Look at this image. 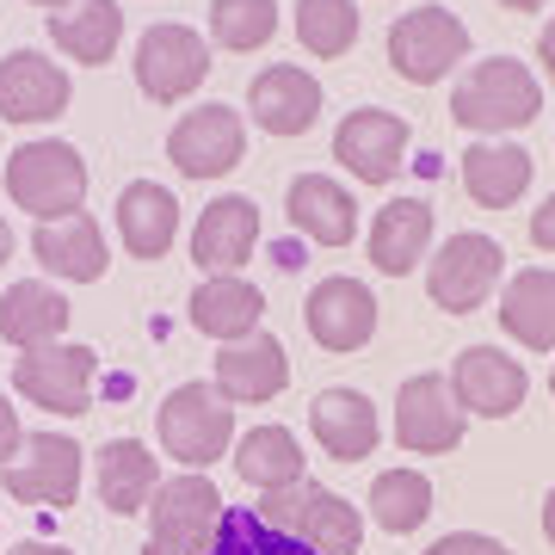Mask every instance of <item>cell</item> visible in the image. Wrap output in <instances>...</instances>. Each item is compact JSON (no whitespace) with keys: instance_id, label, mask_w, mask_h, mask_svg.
I'll return each instance as SVG.
<instances>
[{"instance_id":"cell-1","label":"cell","mask_w":555,"mask_h":555,"mask_svg":"<svg viewBox=\"0 0 555 555\" xmlns=\"http://www.w3.org/2000/svg\"><path fill=\"white\" fill-rule=\"evenodd\" d=\"M543 112V87L525 62L513 56H488L476 68H463V80L451 87V118L476 137H506Z\"/></svg>"},{"instance_id":"cell-2","label":"cell","mask_w":555,"mask_h":555,"mask_svg":"<svg viewBox=\"0 0 555 555\" xmlns=\"http://www.w3.org/2000/svg\"><path fill=\"white\" fill-rule=\"evenodd\" d=\"M259 525H272V531H284L291 543L315 555H358V543H364V513L309 476L259 494Z\"/></svg>"},{"instance_id":"cell-3","label":"cell","mask_w":555,"mask_h":555,"mask_svg":"<svg viewBox=\"0 0 555 555\" xmlns=\"http://www.w3.org/2000/svg\"><path fill=\"white\" fill-rule=\"evenodd\" d=\"M7 198L38 222L75 217L80 204H87V160H80V149L75 142H56V137L20 142L7 155Z\"/></svg>"},{"instance_id":"cell-4","label":"cell","mask_w":555,"mask_h":555,"mask_svg":"<svg viewBox=\"0 0 555 555\" xmlns=\"http://www.w3.org/2000/svg\"><path fill=\"white\" fill-rule=\"evenodd\" d=\"M222 537V494L204 469L160 481L149 494V543L142 555H210Z\"/></svg>"},{"instance_id":"cell-5","label":"cell","mask_w":555,"mask_h":555,"mask_svg":"<svg viewBox=\"0 0 555 555\" xmlns=\"http://www.w3.org/2000/svg\"><path fill=\"white\" fill-rule=\"evenodd\" d=\"M155 433L160 451L173 456L179 469H210L217 456L235 451V414L217 396V383H179L173 396L160 401Z\"/></svg>"},{"instance_id":"cell-6","label":"cell","mask_w":555,"mask_h":555,"mask_svg":"<svg viewBox=\"0 0 555 555\" xmlns=\"http://www.w3.org/2000/svg\"><path fill=\"white\" fill-rule=\"evenodd\" d=\"M500 272H506V254H500L494 235H476V229H463V235H444V247L426 254V291L444 315H476L481 302L494 297Z\"/></svg>"},{"instance_id":"cell-7","label":"cell","mask_w":555,"mask_h":555,"mask_svg":"<svg viewBox=\"0 0 555 555\" xmlns=\"http://www.w3.org/2000/svg\"><path fill=\"white\" fill-rule=\"evenodd\" d=\"M463 56H469V25L451 7H414L389 25V62L414 87H438Z\"/></svg>"},{"instance_id":"cell-8","label":"cell","mask_w":555,"mask_h":555,"mask_svg":"<svg viewBox=\"0 0 555 555\" xmlns=\"http://www.w3.org/2000/svg\"><path fill=\"white\" fill-rule=\"evenodd\" d=\"M210 38H198L192 25H149L137 38V87L155 105H179L192 100L204 80H210Z\"/></svg>"},{"instance_id":"cell-9","label":"cell","mask_w":555,"mask_h":555,"mask_svg":"<svg viewBox=\"0 0 555 555\" xmlns=\"http://www.w3.org/2000/svg\"><path fill=\"white\" fill-rule=\"evenodd\" d=\"M93 364L100 358L87 346L50 339V346H31V352L13 358V389L31 408H50V414H87L93 408Z\"/></svg>"},{"instance_id":"cell-10","label":"cell","mask_w":555,"mask_h":555,"mask_svg":"<svg viewBox=\"0 0 555 555\" xmlns=\"http://www.w3.org/2000/svg\"><path fill=\"white\" fill-rule=\"evenodd\" d=\"M0 488L25 506H75L80 494V444L68 433H31L20 456L0 469Z\"/></svg>"},{"instance_id":"cell-11","label":"cell","mask_w":555,"mask_h":555,"mask_svg":"<svg viewBox=\"0 0 555 555\" xmlns=\"http://www.w3.org/2000/svg\"><path fill=\"white\" fill-rule=\"evenodd\" d=\"M241 155H247V124H241L235 105H198L167 130V160H173L185 179H222L235 173Z\"/></svg>"},{"instance_id":"cell-12","label":"cell","mask_w":555,"mask_h":555,"mask_svg":"<svg viewBox=\"0 0 555 555\" xmlns=\"http://www.w3.org/2000/svg\"><path fill=\"white\" fill-rule=\"evenodd\" d=\"M408 142H414V124L401 112L364 105V112H346V124L334 130V160H346V173L364 185H389L408 160Z\"/></svg>"},{"instance_id":"cell-13","label":"cell","mask_w":555,"mask_h":555,"mask_svg":"<svg viewBox=\"0 0 555 555\" xmlns=\"http://www.w3.org/2000/svg\"><path fill=\"white\" fill-rule=\"evenodd\" d=\"M463 408H456L451 383L438 377V371H420V377L401 383L396 396V444L414 456H444L463 444Z\"/></svg>"},{"instance_id":"cell-14","label":"cell","mask_w":555,"mask_h":555,"mask_svg":"<svg viewBox=\"0 0 555 555\" xmlns=\"http://www.w3.org/2000/svg\"><path fill=\"white\" fill-rule=\"evenodd\" d=\"M451 396L463 414H481V420H506L525 408V396H531V377H525V364L518 358H506L500 346H463L451 364Z\"/></svg>"},{"instance_id":"cell-15","label":"cell","mask_w":555,"mask_h":555,"mask_svg":"<svg viewBox=\"0 0 555 555\" xmlns=\"http://www.w3.org/2000/svg\"><path fill=\"white\" fill-rule=\"evenodd\" d=\"M302 321H309V339L321 352H358L377 334V297L358 278H321L302 302Z\"/></svg>"},{"instance_id":"cell-16","label":"cell","mask_w":555,"mask_h":555,"mask_svg":"<svg viewBox=\"0 0 555 555\" xmlns=\"http://www.w3.org/2000/svg\"><path fill=\"white\" fill-rule=\"evenodd\" d=\"M68 100H75V80L43 50H13L0 62V118L7 124H50L68 112Z\"/></svg>"},{"instance_id":"cell-17","label":"cell","mask_w":555,"mask_h":555,"mask_svg":"<svg viewBox=\"0 0 555 555\" xmlns=\"http://www.w3.org/2000/svg\"><path fill=\"white\" fill-rule=\"evenodd\" d=\"M247 118L266 130V137H302L309 124L321 118V80L297 62H272L259 68L254 87H247Z\"/></svg>"},{"instance_id":"cell-18","label":"cell","mask_w":555,"mask_h":555,"mask_svg":"<svg viewBox=\"0 0 555 555\" xmlns=\"http://www.w3.org/2000/svg\"><path fill=\"white\" fill-rule=\"evenodd\" d=\"M217 396L229 408H259V401L284 396V383H291V358L278 346L272 334H247L235 346H222L217 352Z\"/></svg>"},{"instance_id":"cell-19","label":"cell","mask_w":555,"mask_h":555,"mask_svg":"<svg viewBox=\"0 0 555 555\" xmlns=\"http://www.w3.org/2000/svg\"><path fill=\"white\" fill-rule=\"evenodd\" d=\"M284 217L302 241L315 247H352L358 235V198L339 185L334 173H297L284 192Z\"/></svg>"},{"instance_id":"cell-20","label":"cell","mask_w":555,"mask_h":555,"mask_svg":"<svg viewBox=\"0 0 555 555\" xmlns=\"http://www.w3.org/2000/svg\"><path fill=\"white\" fill-rule=\"evenodd\" d=\"M31 254H38V266L50 278H62V284H100L105 266H112L105 229L87 217V210H75V217H62V222H38Z\"/></svg>"},{"instance_id":"cell-21","label":"cell","mask_w":555,"mask_h":555,"mask_svg":"<svg viewBox=\"0 0 555 555\" xmlns=\"http://www.w3.org/2000/svg\"><path fill=\"white\" fill-rule=\"evenodd\" d=\"M192 327L204 339H217V346H235V339L259 334V321H266V297H259V284H247L241 272H217L204 278L198 291H192Z\"/></svg>"},{"instance_id":"cell-22","label":"cell","mask_w":555,"mask_h":555,"mask_svg":"<svg viewBox=\"0 0 555 555\" xmlns=\"http://www.w3.org/2000/svg\"><path fill=\"white\" fill-rule=\"evenodd\" d=\"M259 241V204L241 198V192H229V198L204 204L198 229H192V259H198L204 272H241L247 266V254H254Z\"/></svg>"},{"instance_id":"cell-23","label":"cell","mask_w":555,"mask_h":555,"mask_svg":"<svg viewBox=\"0 0 555 555\" xmlns=\"http://www.w3.org/2000/svg\"><path fill=\"white\" fill-rule=\"evenodd\" d=\"M309 433L334 463H358V456L377 451L383 420L371 408V396H358V389H321L315 408H309Z\"/></svg>"},{"instance_id":"cell-24","label":"cell","mask_w":555,"mask_h":555,"mask_svg":"<svg viewBox=\"0 0 555 555\" xmlns=\"http://www.w3.org/2000/svg\"><path fill=\"white\" fill-rule=\"evenodd\" d=\"M118 235L124 247H130V259H167V247H173L179 235V204L167 185H155V179H130L118 192Z\"/></svg>"},{"instance_id":"cell-25","label":"cell","mask_w":555,"mask_h":555,"mask_svg":"<svg viewBox=\"0 0 555 555\" xmlns=\"http://www.w3.org/2000/svg\"><path fill=\"white\" fill-rule=\"evenodd\" d=\"M62 327H68V297H62L56 284H43V278L7 284V297H0V339L13 352L50 346V339H62Z\"/></svg>"},{"instance_id":"cell-26","label":"cell","mask_w":555,"mask_h":555,"mask_svg":"<svg viewBox=\"0 0 555 555\" xmlns=\"http://www.w3.org/2000/svg\"><path fill=\"white\" fill-rule=\"evenodd\" d=\"M433 254V204L426 198H389L371 222V266L389 278L414 272Z\"/></svg>"},{"instance_id":"cell-27","label":"cell","mask_w":555,"mask_h":555,"mask_svg":"<svg viewBox=\"0 0 555 555\" xmlns=\"http://www.w3.org/2000/svg\"><path fill=\"white\" fill-rule=\"evenodd\" d=\"M155 488H160V456L142 438L100 444V506H112L118 518H137V513H149Z\"/></svg>"},{"instance_id":"cell-28","label":"cell","mask_w":555,"mask_h":555,"mask_svg":"<svg viewBox=\"0 0 555 555\" xmlns=\"http://www.w3.org/2000/svg\"><path fill=\"white\" fill-rule=\"evenodd\" d=\"M463 192L481 204V210H506L531 192V155L518 142L481 137L469 155H463Z\"/></svg>"},{"instance_id":"cell-29","label":"cell","mask_w":555,"mask_h":555,"mask_svg":"<svg viewBox=\"0 0 555 555\" xmlns=\"http://www.w3.org/2000/svg\"><path fill=\"white\" fill-rule=\"evenodd\" d=\"M43 20H50V43H56L68 62L100 68V62L118 56V38H124L118 0H75V7H62V13H43Z\"/></svg>"},{"instance_id":"cell-30","label":"cell","mask_w":555,"mask_h":555,"mask_svg":"<svg viewBox=\"0 0 555 555\" xmlns=\"http://www.w3.org/2000/svg\"><path fill=\"white\" fill-rule=\"evenodd\" d=\"M500 327L531 346V352H555V272L550 266H531V272H513L506 291H500Z\"/></svg>"},{"instance_id":"cell-31","label":"cell","mask_w":555,"mask_h":555,"mask_svg":"<svg viewBox=\"0 0 555 555\" xmlns=\"http://www.w3.org/2000/svg\"><path fill=\"white\" fill-rule=\"evenodd\" d=\"M235 469L247 488H259V494H272V488H291V481L309 476V456H302L297 433L291 426H247V433L235 438Z\"/></svg>"},{"instance_id":"cell-32","label":"cell","mask_w":555,"mask_h":555,"mask_svg":"<svg viewBox=\"0 0 555 555\" xmlns=\"http://www.w3.org/2000/svg\"><path fill=\"white\" fill-rule=\"evenodd\" d=\"M371 518H377L389 537H408L433 518V481L420 469H383L371 481Z\"/></svg>"},{"instance_id":"cell-33","label":"cell","mask_w":555,"mask_h":555,"mask_svg":"<svg viewBox=\"0 0 555 555\" xmlns=\"http://www.w3.org/2000/svg\"><path fill=\"white\" fill-rule=\"evenodd\" d=\"M278 31V0H210V43L222 50H266Z\"/></svg>"},{"instance_id":"cell-34","label":"cell","mask_w":555,"mask_h":555,"mask_svg":"<svg viewBox=\"0 0 555 555\" xmlns=\"http://www.w3.org/2000/svg\"><path fill=\"white\" fill-rule=\"evenodd\" d=\"M297 43L309 56H346L358 43L352 0H297Z\"/></svg>"},{"instance_id":"cell-35","label":"cell","mask_w":555,"mask_h":555,"mask_svg":"<svg viewBox=\"0 0 555 555\" xmlns=\"http://www.w3.org/2000/svg\"><path fill=\"white\" fill-rule=\"evenodd\" d=\"M420 555H513V550L481 531H451V537H438V543H426Z\"/></svg>"},{"instance_id":"cell-36","label":"cell","mask_w":555,"mask_h":555,"mask_svg":"<svg viewBox=\"0 0 555 555\" xmlns=\"http://www.w3.org/2000/svg\"><path fill=\"white\" fill-rule=\"evenodd\" d=\"M20 444H25V426H20V408L13 401H0V469L20 456Z\"/></svg>"},{"instance_id":"cell-37","label":"cell","mask_w":555,"mask_h":555,"mask_svg":"<svg viewBox=\"0 0 555 555\" xmlns=\"http://www.w3.org/2000/svg\"><path fill=\"white\" fill-rule=\"evenodd\" d=\"M531 241L543 247V254H555V192L543 198V210L531 217Z\"/></svg>"},{"instance_id":"cell-38","label":"cell","mask_w":555,"mask_h":555,"mask_svg":"<svg viewBox=\"0 0 555 555\" xmlns=\"http://www.w3.org/2000/svg\"><path fill=\"white\" fill-rule=\"evenodd\" d=\"M537 56H543V75L555 80V20L543 25V43H537Z\"/></svg>"},{"instance_id":"cell-39","label":"cell","mask_w":555,"mask_h":555,"mask_svg":"<svg viewBox=\"0 0 555 555\" xmlns=\"http://www.w3.org/2000/svg\"><path fill=\"white\" fill-rule=\"evenodd\" d=\"M7 555H68L62 543H38V537H25V543H13Z\"/></svg>"},{"instance_id":"cell-40","label":"cell","mask_w":555,"mask_h":555,"mask_svg":"<svg viewBox=\"0 0 555 555\" xmlns=\"http://www.w3.org/2000/svg\"><path fill=\"white\" fill-rule=\"evenodd\" d=\"M278 266H284V272H297V266H302V247H297V241H284V247H278Z\"/></svg>"},{"instance_id":"cell-41","label":"cell","mask_w":555,"mask_h":555,"mask_svg":"<svg viewBox=\"0 0 555 555\" xmlns=\"http://www.w3.org/2000/svg\"><path fill=\"white\" fill-rule=\"evenodd\" d=\"M543 537L555 543V488H550V500H543Z\"/></svg>"},{"instance_id":"cell-42","label":"cell","mask_w":555,"mask_h":555,"mask_svg":"<svg viewBox=\"0 0 555 555\" xmlns=\"http://www.w3.org/2000/svg\"><path fill=\"white\" fill-rule=\"evenodd\" d=\"M7 254H13V229H7V217H0V266H7Z\"/></svg>"},{"instance_id":"cell-43","label":"cell","mask_w":555,"mask_h":555,"mask_svg":"<svg viewBox=\"0 0 555 555\" xmlns=\"http://www.w3.org/2000/svg\"><path fill=\"white\" fill-rule=\"evenodd\" d=\"M500 7H506V13H537L543 0H500Z\"/></svg>"},{"instance_id":"cell-44","label":"cell","mask_w":555,"mask_h":555,"mask_svg":"<svg viewBox=\"0 0 555 555\" xmlns=\"http://www.w3.org/2000/svg\"><path fill=\"white\" fill-rule=\"evenodd\" d=\"M31 7H43V13H62V7H75V0H31Z\"/></svg>"},{"instance_id":"cell-45","label":"cell","mask_w":555,"mask_h":555,"mask_svg":"<svg viewBox=\"0 0 555 555\" xmlns=\"http://www.w3.org/2000/svg\"><path fill=\"white\" fill-rule=\"evenodd\" d=\"M550 396H555V371H550Z\"/></svg>"}]
</instances>
